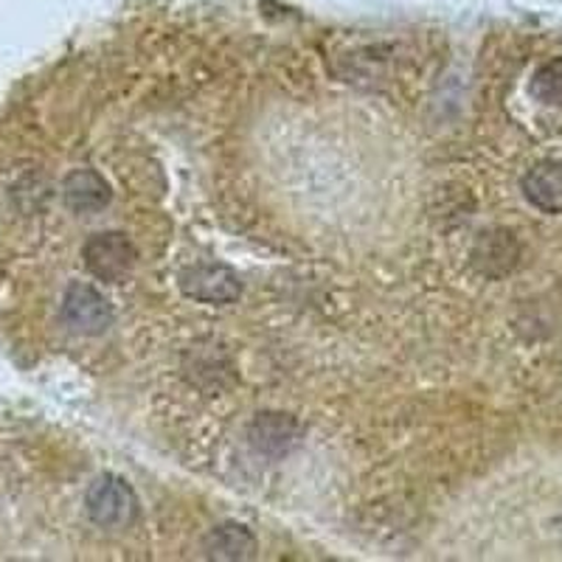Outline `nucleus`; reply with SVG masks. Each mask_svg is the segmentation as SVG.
<instances>
[{
    "instance_id": "obj_9",
    "label": "nucleus",
    "mask_w": 562,
    "mask_h": 562,
    "mask_svg": "<svg viewBox=\"0 0 562 562\" xmlns=\"http://www.w3.org/2000/svg\"><path fill=\"white\" fill-rule=\"evenodd\" d=\"M531 93L543 104L562 108V57L549 59L537 68L535 79H531Z\"/></svg>"
},
{
    "instance_id": "obj_2",
    "label": "nucleus",
    "mask_w": 562,
    "mask_h": 562,
    "mask_svg": "<svg viewBox=\"0 0 562 562\" xmlns=\"http://www.w3.org/2000/svg\"><path fill=\"white\" fill-rule=\"evenodd\" d=\"M59 315H63L65 326L74 329L77 335H102L113 324V307L110 301L99 293L97 288L74 281L63 295L59 304Z\"/></svg>"
},
{
    "instance_id": "obj_4",
    "label": "nucleus",
    "mask_w": 562,
    "mask_h": 562,
    "mask_svg": "<svg viewBox=\"0 0 562 562\" xmlns=\"http://www.w3.org/2000/svg\"><path fill=\"white\" fill-rule=\"evenodd\" d=\"M180 290L200 304H231L239 299L237 273L225 265H192L178 279Z\"/></svg>"
},
{
    "instance_id": "obj_6",
    "label": "nucleus",
    "mask_w": 562,
    "mask_h": 562,
    "mask_svg": "<svg viewBox=\"0 0 562 562\" xmlns=\"http://www.w3.org/2000/svg\"><path fill=\"white\" fill-rule=\"evenodd\" d=\"M65 205L77 214H97L110 203V186L93 169H77L63 183Z\"/></svg>"
},
{
    "instance_id": "obj_3",
    "label": "nucleus",
    "mask_w": 562,
    "mask_h": 562,
    "mask_svg": "<svg viewBox=\"0 0 562 562\" xmlns=\"http://www.w3.org/2000/svg\"><path fill=\"white\" fill-rule=\"evenodd\" d=\"M135 245L119 231H104L90 237L82 248L85 268L97 276L99 281H119L133 270Z\"/></svg>"
},
{
    "instance_id": "obj_7",
    "label": "nucleus",
    "mask_w": 562,
    "mask_h": 562,
    "mask_svg": "<svg viewBox=\"0 0 562 562\" xmlns=\"http://www.w3.org/2000/svg\"><path fill=\"white\" fill-rule=\"evenodd\" d=\"M250 445L259 453L281 456L295 448L299 441V425L284 414H259L250 425Z\"/></svg>"
},
{
    "instance_id": "obj_8",
    "label": "nucleus",
    "mask_w": 562,
    "mask_h": 562,
    "mask_svg": "<svg viewBox=\"0 0 562 562\" xmlns=\"http://www.w3.org/2000/svg\"><path fill=\"white\" fill-rule=\"evenodd\" d=\"M256 551V540L245 526L223 524L214 526L205 537V554L211 560H248Z\"/></svg>"
},
{
    "instance_id": "obj_5",
    "label": "nucleus",
    "mask_w": 562,
    "mask_h": 562,
    "mask_svg": "<svg viewBox=\"0 0 562 562\" xmlns=\"http://www.w3.org/2000/svg\"><path fill=\"white\" fill-rule=\"evenodd\" d=\"M524 194L535 209L562 214V160H540L524 178Z\"/></svg>"
},
{
    "instance_id": "obj_1",
    "label": "nucleus",
    "mask_w": 562,
    "mask_h": 562,
    "mask_svg": "<svg viewBox=\"0 0 562 562\" xmlns=\"http://www.w3.org/2000/svg\"><path fill=\"white\" fill-rule=\"evenodd\" d=\"M85 509L99 529H127L138 518V498L124 479L102 475L88 490Z\"/></svg>"
}]
</instances>
